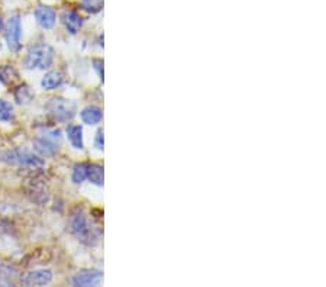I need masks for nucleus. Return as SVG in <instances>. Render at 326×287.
<instances>
[{"label":"nucleus","mask_w":326,"mask_h":287,"mask_svg":"<svg viewBox=\"0 0 326 287\" xmlns=\"http://www.w3.org/2000/svg\"><path fill=\"white\" fill-rule=\"evenodd\" d=\"M54 50L48 44H37L28 50L24 67L27 70H47L53 66Z\"/></svg>","instance_id":"nucleus-1"},{"label":"nucleus","mask_w":326,"mask_h":287,"mask_svg":"<svg viewBox=\"0 0 326 287\" xmlns=\"http://www.w3.org/2000/svg\"><path fill=\"white\" fill-rule=\"evenodd\" d=\"M47 110L51 115V118L54 121L58 122H68L76 116V103L68 100V99H63V97H54L47 103Z\"/></svg>","instance_id":"nucleus-2"},{"label":"nucleus","mask_w":326,"mask_h":287,"mask_svg":"<svg viewBox=\"0 0 326 287\" xmlns=\"http://www.w3.org/2000/svg\"><path fill=\"white\" fill-rule=\"evenodd\" d=\"M0 160L8 163V164L31 167V168H38V167L44 165V160L41 157H38V155H35L27 150L6 151V152L0 154Z\"/></svg>","instance_id":"nucleus-3"},{"label":"nucleus","mask_w":326,"mask_h":287,"mask_svg":"<svg viewBox=\"0 0 326 287\" xmlns=\"http://www.w3.org/2000/svg\"><path fill=\"white\" fill-rule=\"evenodd\" d=\"M70 232L87 244H92V239H97V236L93 232V229L90 228L89 220L82 209H77L76 212H73L70 218Z\"/></svg>","instance_id":"nucleus-4"},{"label":"nucleus","mask_w":326,"mask_h":287,"mask_svg":"<svg viewBox=\"0 0 326 287\" xmlns=\"http://www.w3.org/2000/svg\"><path fill=\"white\" fill-rule=\"evenodd\" d=\"M6 42L11 51L18 53L21 50V35H22V28H21V19L18 15H14L8 19L6 24Z\"/></svg>","instance_id":"nucleus-5"},{"label":"nucleus","mask_w":326,"mask_h":287,"mask_svg":"<svg viewBox=\"0 0 326 287\" xmlns=\"http://www.w3.org/2000/svg\"><path fill=\"white\" fill-rule=\"evenodd\" d=\"M53 271L51 270H34L22 275L21 281L25 286H45L51 283Z\"/></svg>","instance_id":"nucleus-6"},{"label":"nucleus","mask_w":326,"mask_h":287,"mask_svg":"<svg viewBox=\"0 0 326 287\" xmlns=\"http://www.w3.org/2000/svg\"><path fill=\"white\" fill-rule=\"evenodd\" d=\"M103 280V274L97 270H83L73 277V284L74 286H99Z\"/></svg>","instance_id":"nucleus-7"},{"label":"nucleus","mask_w":326,"mask_h":287,"mask_svg":"<svg viewBox=\"0 0 326 287\" xmlns=\"http://www.w3.org/2000/svg\"><path fill=\"white\" fill-rule=\"evenodd\" d=\"M35 18H37V22L40 24V27L44 28V29H51L55 25L57 14L50 6H38L35 11Z\"/></svg>","instance_id":"nucleus-8"},{"label":"nucleus","mask_w":326,"mask_h":287,"mask_svg":"<svg viewBox=\"0 0 326 287\" xmlns=\"http://www.w3.org/2000/svg\"><path fill=\"white\" fill-rule=\"evenodd\" d=\"M34 147H35V151L42 157H53L55 152L58 151V144L48 137H45V135L37 138L34 141Z\"/></svg>","instance_id":"nucleus-9"},{"label":"nucleus","mask_w":326,"mask_h":287,"mask_svg":"<svg viewBox=\"0 0 326 287\" xmlns=\"http://www.w3.org/2000/svg\"><path fill=\"white\" fill-rule=\"evenodd\" d=\"M61 21L67 32H70L71 35H76L83 27V18L76 11H66L61 16Z\"/></svg>","instance_id":"nucleus-10"},{"label":"nucleus","mask_w":326,"mask_h":287,"mask_svg":"<svg viewBox=\"0 0 326 287\" xmlns=\"http://www.w3.org/2000/svg\"><path fill=\"white\" fill-rule=\"evenodd\" d=\"M80 118H82L83 123L92 126V125L100 123V121L103 119V112H102L100 108H97V106H87V108H84V109L82 110Z\"/></svg>","instance_id":"nucleus-11"},{"label":"nucleus","mask_w":326,"mask_h":287,"mask_svg":"<svg viewBox=\"0 0 326 287\" xmlns=\"http://www.w3.org/2000/svg\"><path fill=\"white\" fill-rule=\"evenodd\" d=\"M63 73L61 71H48L44 77H42L41 80V86L44 90H54L57 87H60L61 86V83H63Z\"/></svg>","instance_id":"nucleus-12"},{"label":"nucleus","mask_w":326,"mask_h":287,"mask_svg":"<svg viewBox=\"0 0 326 287\" xmlns=\"http://www.w3.org/2000/svg\"><path fill=\"white\" fill-rule=\"evenodd\" d=\"M67 137L70 144L76 150H83L84 148V141H83V128L80 125H68Z\"/></svg>","instance_id":"nucleus-13"},{"label":"nucleus","mask_w":326,"mask_h":287,"mask_svg":"<svg viewBox=\"0 0 326 287\" xmlns=\"http://www.w3.org/2000/svg\"><path fill=\"white\" fill-rule=\"evenodd\" d=\"M103 167L99 164H87V180H90V183H93L96 186L102 187L103 186Z\"/></svg>","instance_id":"nucleus-14"},{"label":"nucleus","mask_w":326,"mask_h":287,"mask_svg":"<svg viewBox=\"0 0 326 287\" xmlns=\"http://www.w3.org/2000/svg\"><path fill=\"white\" fill-rule=\"evenodd\" d=\"M18 80V73L14 67L11 66H3L0 67V82L6 86H12Z\"/></svg>","instance_id":"nucleus-15"},{"label":"nucleus","mask_w":326,"mask_h":287,"mask_svg":"<svg viewBox=\"0 0 326 287\" xmlns=\"http://www.w3.org/2000/svg\"><path fill=\"white\" fill-rule=\"evenodd\" d=\"M32 97H34V95H32L31 89L28 87L27 84H22L15 90V99H16V102L19 105H27L32 100Z\"/></svg>","instance_id":"nucleus-16"},{"label":"nucleus","mask_w":326,"mask_h":287,"mask_svg":"<svg viewBox=\"0 0 326 287\" xmlns=\"http://www.w3.org/2000/svg\"><path fill=\"white\" fill-rule=\"evenodd\" d=\"M12 119H14V106L9 102L0 99V121L11 122Z\"/></svg>","instance_id":"nucleus-17"},{"label":"nucleus","mask_w":326,"mask_h":287,"mask_svg":"<svg viewBox=\"0 0 326 287\" xmlns=\"http://www.w3.org/2000/svg\"><path fill=\"white\" fill-rule=\"evenodd\" d=\"M71 178H73V183H76V184H82L83 181L87 178V164L80 163V164L74 165Z\"/></svg>","instance_id":"nucleus-18"},{"label":"nucleus","mask_w":326,"mask_h":287,"mask_svg":"<svg viewBox=\"0 0 326 287\" xmlns=\"http://www.w3.org/2000/svg\"><path fill=\"white\" fill-rule=\"evenodd\" d=\"M80 3L83 9L92 15L99 14L103 9V0H80Z\"/></svg>","instance_id":"nucleus-19"},{"label":"nucleus","mask_w":326,"mask_h":287,"mask_svg":"<svg viewBox=\"0 0 326 287\" xmlns=\"http://www.w3.org/2000/svg\"><path fill=\"white\" fill-rule=\"evenodd\" d=\"M103 145H105V141H103V129H99L95 138V147L97 150H103Z\"/></svg>","instance_id":"nucleus-20"},{"label":"nucleus","mask_w":326,"mask_h":287,"mask_svg":"<svg viewBox=\"0 0 326 287\" xmlns=\"http://www.w3.org/2000/svg\"><path fill=\"white\" fill-rule=\"evenodd\" d=\"M95 69L99 71V76H100V79L103 80V61H102V60H96Z\"/></svg>","instance_id":"nucleus-21"},{"label":"nucleus","mask_w":326,"mask_h":287,"mask_svg":"<svg viewBox=\"0 0 326 287\" xmlns=\"http://www.w3.org/2000/svg\"><path fill=\"white\" fill-rule=\"evenodd\" d=\"M3 29V19H2V16H0V31Z\"/></svg>","instance_id":"nucleus-22"}]
</instances>
